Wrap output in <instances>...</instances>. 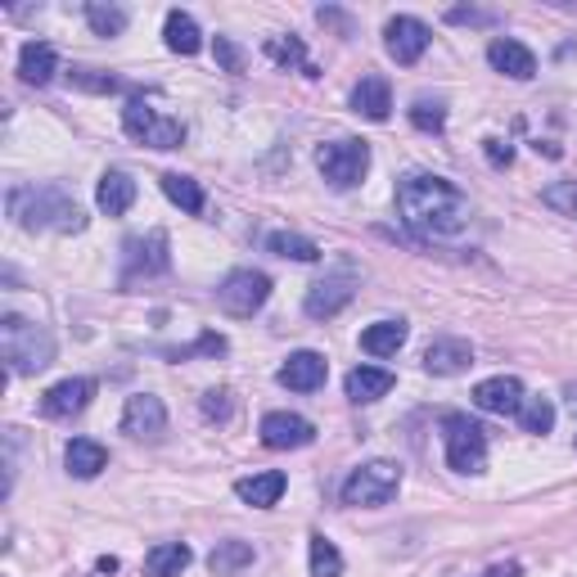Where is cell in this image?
Listing matches in <instances>:
<instances>
[{
    "mask_svg": "<svg viewBox=\"0 0 577 577\" xmlns=\"http://www.w3.org/2000/svg\"><path fill=\"white\" fill-rule=\"evenodd\" d=\"M397 213L420 240H433V244H456L473 221L469 199L447 177H433V172H411L397 181Z\"/></svg>",
    "mask_w": 577,
    "mask_h": 577,
    "instance_id": "cell-1",
    "label": "cell"
},
{
    "mask_svg": "<svg viewBox=\"0 0 577 577\" xmlns=\"http://www.w3.org/2000/svg\"><path fill=\"white\" fill-rule=\"evenodd\" d=\"M5 208H10V217L23 230H55V235L86 230L82 203L63 185H14L10 199H5Z\"/></svg>",
    "mask_w": 577,
    "mask_h": 577,
    "instance_id": "cell-2",
    "label": "cell"
},
{
    "mask_svg": "<svg viewBox=\"0 0 577 577\" xmlns=\"http://www.w3.org/2000/svg\"><path fill=\"white\" fill-rule=\"evenodd\" d=\"M0 352L10 361V375H37V370H46L55 361V338L37 321L5 316L0 321Z\"/></svg>",
    "mask_w": 577,
    "mask_h": 577,
    "instance_id": "cell-3",
    "label": "cell"
},
{
    "mask_svg": "<svg viewBox=\"0 0 577 577\" xmlns=\"http://www.w3.org/2000/svg\"><path fill=\"white\" fill-rule=\"evenodd\" d=\"M401 488V465L397 460H370L361 469L348 473L344 483V505H365V510H375V505H388Z\"/></svg>",
    "mask_w": 577,
    "mask_h": 577,
    "instance_id": "cell-4",
    "label": "cell"
},
{
    "mask_svg": "<svg viewBox=\"0 0 577 577\" xmlns=\"http://www.w3.org/2000/svg\"><path fill=\"white\" fill-rule=\"evenodd\" d=\"M443 443H447V465L456 473H483L488 469V429L469 416H447L443 420Z\"/></svg>",
    "mask_w": 577,
    "mask_h": 577,
    "instance_id": "cell-5",
    "label": "cell"
},
{
    "mask_svg": "<svg viewBox=\"0 0 577 577\" xmlns=\"http://www.w3.org/2000/svg\"><path fill=\"white\" fill-rule=\"evenodd\" d=\"M122 127L131 141H145L149 149H181L185 145V127L177 118H163L158 109H149L145 99H127Z\"/></svg>",
    "mask_w": 577,
    "mask_h": 577,
    "instance_id": "cell-6",
    "label": "cell"
},
{
    "mask_svg": "<svg viewBox=\"0 0 577 577\" xmlns=\"http://www.w3.org/2000/svg\"><path fill=\"white\" fill-rule=\"evenodd\" d=\"M316 167L334 190H352L370 172V145L365 141H329L316 149Z\"/></svg>",
    "mask_w": 577,
    "mask_h": 577,
    "instance_id": "cell-7",
    "label": "cell"
},
{
    "mask_svg": "<svg viewBox=\"0 0 577 577\" xmlns=\"http://www.w3.org/2000/svg\"><path fill=\"white\" fill-rule=\"evenodd\" d=\"M266 298H271V276H262V271H253V266L230 271V276L217 285V308L226 316H240V321L262 312Z\"/></svg>",
    "mask_w": 577,
    "mask_h": 577,
    "instance_id": "cell-8",
    "label": "cell"
},
{
    "mask_svg": "<svg viewBox=\"0 0 577 577\" xmlns=\"http://www.w3.org/2000/svg\"><path fill=\"white\" fill-rule=\"evenodd\" d=\"M122 433L135 437V443H158L167 433V406L154 393H135L127 397V411H122Z\"/></svg>",
    "mask_w": 577,
    "mask_h": 577,
    "instance_id": "cell-9",
    "label": "cell"
},
{
    "mask_svg": "<svg viewBox=\"0 0 577 577\" xmlns=\"http://www.w3.org/2000/svg\"><path fill=\"white\" fill-rule=\"evenodd\" d=\"M429 41H433L429 23H420V19H411V14H397V19H388V27H384V46H388V55H393L397 63H406V68L424 59Z\"/></svg>",
    "mask_w": 577,
    "mask_h": 577,
    "instance_id": "cell-10",
    "label": "cell"
},
{
    "mask_svg": "<svg viewBox=\"0 0 577 577\" xmlns=\"http://www.w3.org/2000/svg\"><path fill=\"white\" fill-rule=\"evenodd\" d=\"M262 447H271V452H293V447H308L312 437H316V424L312 420H302V416H293V411H271V416H262Z\"/></svg>",
    "mask_w": 577,
    "mask_h": 577,
    "instance_id": "cell-11",
    "label": "cell"
},
{
    "mask_svg": "<svg viewBox=\"0 0 577 577\" xmlns=\"http://www.w3.org/2000/svg\"><path fill=\"white\" fill-rule=\"evenodd\" d=\"M352 293H357V280L352 276H325V280H316L312 289H308V302H302V312H308L312 321H329V316H338L352 302Z\"/></svg>",
    "mask_w": 577,
    "mask_h": 577,
    "instance_id": "cell-12",
    "label": "cell"
},
{
    "mask_svg": "<svg viewBox=\"0 0 577 577\" xmlns=\"http://www.w3.org/2000/svg\"><path fill=\"white\" fill-rule=\"evenodd\" d=\"M167 266H172V257H167V235L149 230L145 240H127V276H122V285H131L135 276H163Z\"/></svg>",
    "mask_w": 577,
    "mask_h": 577,
    "instance_id": "cell-13",
    "label": "cell"
},
{
    "mask_svg": "<svg viewBox=\"0 0 577 577\" xmlns=\"http://www.w3.org/2000/svg\"><path fill=\"white\" fill-rule=\"evenodd\" d=\"M524 401H528V393L515 375H492V380H483L479 388H473V406L488 411V416H519Z\"/></svg>",
    "mask_w": 577,
    "mask_h": 577,
    "instance_id": "cell-14",
    "label": "cell"
},
{
    "mask_svg": "<svg viewBox=\"0 0 577 577\" xmlns=\"http://www.w3.org/2000/svg\"><path fill=\"white\" fill-rule=\"evenodd\" d=\"M95 397V380H59L55 388H46L41 397V416L46 420H68V416H82Z\"/></svg>",
    "mask_w": 577,
    "mask_h": 577,
    "instance_id": "cell-15",
    "label": "cell"
},
{
    "mask_svg": "<svg viewBox=\"0 0 577 577\" xmlns=\"http://www.w3.org/2000/svg\"><path fill=\"white\" fill-rule=\"evenodd\" d=\"M469 365H473V348L465 344V338H433V344L424 348V370L437 375V380L465 375Z\"/></svg>",
    "mask_w": 577,
    "mask_h": 577,
    "instance_id": "cell-16",
    "label": "cell"
},
{
    "mask_svg": "<svg viewBox=\"0 0 577 577\" xmlns=\"http://www.w3.org/2000/svg\"><path fill=\"white\" fill-rule=\"evenodd\" d=\"M325 375H329V365H325L321 352H293V357L276 370V380H280L285 388H293V393H316V388L325 384Z\"/></svg>",
    "mask_w": 577,
    "mask_h": 577,
    "instance_id": "cell-17",
    "label": "cell"
},
{
    "mask_svg": "<svg viewBox=\"0 0 577 577\" xmlns=\"http://www.w3.org/2000/svg\"><path fill=\"white\" fill-rule=\"evenodd\" d=\"M488 63L496 68V73L515 77V82H528V77H537V55H532L528 46L510 41V37H496V41L488 46Z\"/></svg>",
    "mask_w": 577,
    "mask_h": 577,
    "instance_id": "cell-18",
    "label": "cell"
},
{
    "mask_svg": "<svg viewBox=\"0 0 577 577\" xmlns=\"http://www.w3.org/2000/svg\"><path fill=\"white\" fill-rule=\"evenodd\" d=\"M285 488H289L285 473L280 469H266V473H249V479L235 483V496H240L244 505H253V510H271V505L285 496Z\"/></svg>",
    "mask_w": 577,
    "mask_h": 577,
    "instance_id": "cell-19",
    "label": "cell"
},
{
    "mask_svg": "<svg viewBox=\"0 0 577 577\" xmlns=\"http://www.w3.org/2000/svg\"><path fill=\"white\" fill-rule=\"evenodd\" d=\"M352 109H357L361 118H370V122H384V118L393 113V86H388L380 73L361 77V82L352 86Z\"/></svg>",
    "mask_w": 577,
    "mask_h": 577,
    "instance_id": "cell-20",
    "label": "cell"
},
{
    "mask_svg": "<svg viewBox=\"0 0 577 577\" xmlns=\"http://www.w3.org/2000/svg\"><path fill=\"white\" fill-rule=\"evenodd\" d=\"M393 370H380V365H357V370H348V380H344V393L352 397V401H380V397H388L393 393Z\"/></svg>",
    "mask_w": 577,
    "mask_h": 577,
    "instance_id": "cell-21",
    "label": "cell"
},
{
    "mask_svg": "<svg viewBox=\"0 0 577 577\" xmlns=\"http://www.w3.org/2000/svg\"><path fill=\"white\" fill-rule=\"evenodd\" d=\"M55 73H59V55H55V46H46V41H27V46L19 50V77H23L27 86H46Z\"/></svg>",
    "mask_w": 577,
    "mask_h": 577,
    "instance_id": "cell-22",
    "label": "cell"
},
{
    "mask_svg": "<svg viewBox=\"0 0 577 577\" xmlns=\"http://www.w3.org/2000/svg\"><path fill=\"white\" fill-rule=\"evenodd\" d=\"M95 203H99V213L122 217V213L131 208V203H135V181L113 167V172L99 177V185H95Z\"/></svg>",
    "mask_w": 577,
    "mask_h": 577,
    "instance_id": "cell-23",
    "label": "cell"
},
{
    "mask_svg": "<svg viewBox=\"0 0 577 577\" xmlns=\"http://www.w3.org/2000/svg\"><path fill=\"white\" fill-rule=\"evenodd\" d=\"M63 460H68V473H73V479H95V473L109 465V452L99 447L95 437H73L68 452H63Z\"/></svg>",
    "mask_w": 577,
    "mask_h": 577,
    "instance_id": "cell-24",
    "label": "cell"
},
{
    "mask_svg": "<svg viewBox=\"0 0 577 577\" xmlns=\"http://www.w3.org/2000/svg\"><path fill=\"white\" fill-rule=\"evenodd\" d=\"M163 41H167V50H172V55H199L203 32H199V23L185 10H172V14H167V23H163Z\"/></svg>",
    "mask_w": 577,
    "mask_h": 577,
    "instance_id": "cell-25",
    "label": "cell"
},
{
    "mask_svg": "<svg viewBox=\"0 0 577 577\" xmlns=\"http://www.w3.org/2000/svg\"><path fill=\"white\" fill-rule=\"evenodd\" d=\"M406 321H375L365 334H361V352H370V357H397V348L406 344Z\"/></svg>",
    "mask_w": 577,
    "mask_h": 577,
    "instance_id": "cell-26",
    "label": "cell"
},
{
    "mask_svg": "<svg viewBox=\"0 0 577 577\" xmlns=\"http://www.w3.org/2000/svg\"><path fill=\"white\" fill-rule=\"evenodd\" d=\"M190 564V546L185 541H163L145 555V577H181Z\"/></svg>",
    "mask_w": 577,
    "mask_h": 577,
    "instance_id": "cell-27",
    "label": "cell"
},
{
    "mask_svg": "<svg viewBox=\"0 0 577 577\" xmlns=\"http://www.w3.org/2000/svg\"><path fill=\"white\" fill-rule=\"evenodd\" d=\"M257 560V551H253V541H240V537H230V541H217V551L208 555V568L217 573V577H230V573H240V568H249Z\"/></svg>",
    "mask_w": 577,
    "mask_h": 577,
    "instance_id": "cell-28",
    "label": "cell"
},
{
    "mask_svg": "<svg viewBox=\"0 0 577 577\" xmlns=\"http://www.w3.org/2000/svg\"><path fill=\"white\" fill-rule=\"evenodd\" d=\"M266 249L280 253V257H293V262H321V244L308 240V235H293V230L266 235Z\"/></svg>",
    "mask_w": 577,
    "mask_h": 577,
    "instance_id": "cell-29",
    "label": "cell"
},
{
    "mask_svg": "<svg viewBox=\"0 0 577 577\" xmlns=\"http://www.w3.org/2000/svg\"><path fill=\"white\" fill-rule=\"evenodd\" d=\"M163 194L172 199L181 213H190V217L203 213V190H199V181H190V177H181V172H167V177H163Z\"/></svg>",
    "mask_w": 577,
    "mask_h": 577,
    "instance_id": "cell-30",
    "label": "cell"
},
{
    "mask_svg": "<svg viewBox=\"0 0 577 577\" xmlns=\"http://www.w3.org/2000/svg\"><path fill=\"white\" fill-rule=\"evenodd\" d=\"M266 55L276 59L280 68H302L308 77H316V68L308 63V50H302L298 37H266Z\"/></svg>",
    "mask_w": 577,
    "mask_h": 577,
    "instance_id": "cell-31",
    "label": "cell"
},
{
    "mask_svg": "<svg viewBox=\"0 0 577 577\" xmlns=\"http://www.w3.org/2000/svg\"><path fill=\"white\" fill-rule=\"evenodd\" d=\"M312 577H344V555L329 537H312Z\"/></svg>",
    "mask_w": 577,
    "mask_h": 577,
    "instance_id": "cell-32",
    "label": "cell"
},
{
    "mask_svg": "<svg viewBox=\"0 0 577 577\" xmlns=\"http://www.w3.org/2000/svg\"><path fill=\"white\" fill-rule=\"evenodd\" d=\"M519 424H524V433H551L555 429V406L546 397H528L524 411H519Z\"/></svg>",
    "mask_w": 577,
    "mask_h": 577,
    "instance_id": "cell-33",
    "label": "cell"
},
{
    "mask_svg": "<svg viewBox=\"0 0 577 577\" xmlns=\"http://www.w3.org/2000/svg\"><path fill=\"white\" fill-rule=\"evenodd\" d=\"M86 23L95 27V37H118L127 27V10L118 5H86Z\"/></svg>",
    "mask_w": 577,
    "mask_h": 577,
    "instance_id": "cell-34",
    "label": "cell"
},
{
    "mask_svg": "<svg viewBox=\"0 0 577 577\" xmlns=\"http://www.w3.org/2000/svg\"><path fill=\"white\" fill-rule=\"evenodd\" d=\"M541 203H546V208H555V213H564V217H573V221H577V181H560V185H546V190H541Z\"/></svg>",
    "mask_w": 577,
    "mask_h": 577,
    "instance_id": "cell-35",
    "label": "cell"
},
{
    "mask_svg": "<svg viewBox=\"0 0 577 577\" xmlns=\"http://www.w3.org/2000/svg\"><path fill=\"white\" fill-rule=\"evenodd\" d=\"M411 122L420 131H443L447 127V109L437 105V99H416V105H411Z\"/></svg>",
    "mask_w": 577,
    "mask_h": 577,
    "instance_id": "cell-36",
    "label": "cell"
},
{
    "mask_svg": "<svg viewBox=\"0 0 577 577\" xmlns=\"http://www.w3.org/2000/svg\"><path fill=\"white\" fill-rule=\"evenodd\" d=\"M199 352H208V357L226 352V338L221 334H203L194 348H163V357H172V361H185V357H199Z\"/></svg>",
    "mask_w": 577,
    "mask_h": 577,
    "instance_id": "cell-37",
    "label": "cell"
},
{
    "mask_svg": "<svg viewBox=\"0 0 577 577\" xmlns=\"http://www.w3.org/2000/svg\"><path fill=\"white\" fill-rule=\"evenodd\" d=\"M203 416H208V420H230V393L226 388L203 393Z\"/></svg>",
    "mask_w": 577,
    "mask_h": 577,
    "instance_id": "cell-38",
    "label": "cell"
},
{
    "mask_svg": "<svg viewBox=\"0 0 577 577\" xmlns=\"http://www.w3.org/2000/svg\"><path fill=\"white\" fill-rule=\"evenodd\" d=\"M217 59H221L226 73H244V55H240V46H230L226 37H217Z\"/></svg>",
    "mask_w": 577,
    "mask_h": 577,
    "instance_id": "cell-39",
    "label": "cell"
},
{
    "mask_svg": "<svg viewBox=\"0 0 577 577\" xmlns=\"http://www.w3.org/2000/svg\"><path fill=\"white\" fill-rule=\"evenodd\" d=\"M483 154H488V163L492 167H510V145H505V141H483Z\"/></svg>",
    "mask_w": 577,
    "mask_h": 577,
    "instance_id": "cell-40",
    "label": "cell"
},
{
    "mask_svg": "<svg viewBox=\"0 0 577 577\" xmlns=\"http://www.w3.org/2000/svg\"><path fill=\"white\" fill-rule=\"evenodd\" d=\"M447 19L452 23H496V14H483V10H452Z\"/></svg>",
    "mask_w": 577,
    "mask_h": 577,
    "instance_id": "cell-41",
    "label": "cell"
},
{
    "mask_svg": "<svg viewBox=\"0 0 577 577\" xmlns=\"http://www.w3.org/2000/svg\"><path fill=\"white\" fill-rule=\"evenodd\" d=\"M483 577H524V568L519 564H492Z\"/></svg>",
    "mask_w": 577,
    "mask_h": 577,
    "instance_id": "cell-42",
    "label": "cell"
},
{
    "mask_svg": "<svg viewBox=\"0 0 577 577\" xmlns=\"http://www.w3.org/2000/svg\"><path fill=\"white\" fill-rule=\"evenodd\" d=\"M564 393H568V406H573V411H577V384H568Z\"/></svg>",
    "mask_w": 577,
    "mask_h": 577,
    "instance_id": "cell-43",
    "label": "cell"
}]
</instances>
